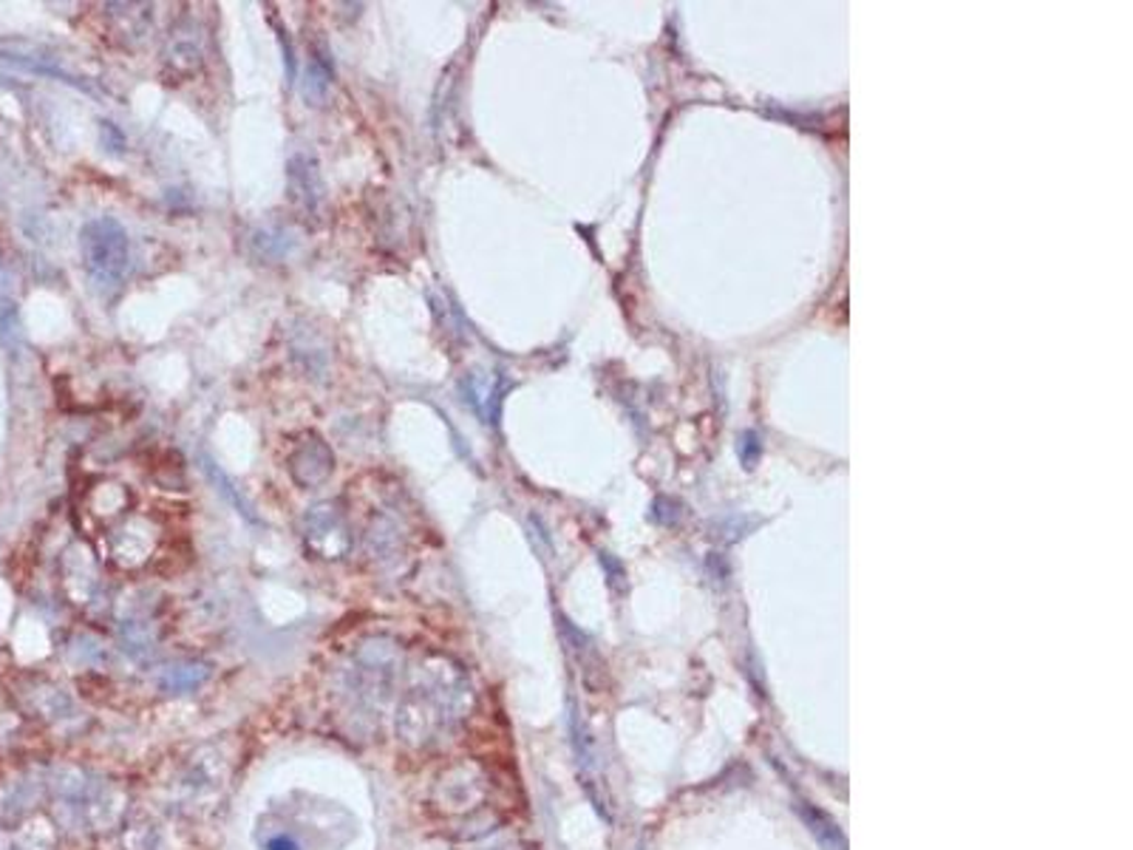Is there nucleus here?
<instances>
[{
  "mask_svg": "<svg viewBox=\"0 0 1133 850\" xmlns=\"http://www.w3.org/2000/svg\"><path fill=\"white\" fill-rule=\"evenodd\" d=\"M66 808L74 811L76 823L85 825L88 830H111L119 823H126L128 796L117 782L88 777L83 791L71 802H66Z\"/></svg>",
  "mask_w": 1133,
  "mask_h": 850,
  "instance_id": "obj_5",
  "label": "nucleus"
},
{
  "mask_svg": "<svg viewBox=\"0 0 1133 850\" xmlns=\"http://www.w3.org/2000/svg\"><path fill=\"white\" fill-rule=\"evenodd\" d=\"M411 686L434 706L442 725L462 720L473 706L471 683L448 658H434V661L428 658V661L420 663Z\"/></svg>",
  "mask_w": 1133,
  "mask_h": 850,
  "instance_id": "obj_2",
  "label": "nucleus"
},
{
  "mask_svg": "<svg viewBox=\"0 0 1133 850\" xmlns=\"http://www.w3.org/2000/svg\"><path fill=\"white\" fill-rule=\"evenodd\" d=\"M264 850H300V842L293 834H270V837L261 842Z\"/></svg>",
  "mask_w": 1133,
  "mask_h": 850,
  "instance_id": "obj_13",
  "label": "nucleus"
},
{
  "mask_svg": "<svg viewBox=\"0 0 1133 850\" xmlns=\"http://www.w3.org/2000/svg\"><path fill=\"white\" fill-rule=\"evenodd\" d=\"M80 245H83L85 270L99 286H117L126 279L131 252H128V233L122 231V224L114 219H94L85 224Z\"/></svg>",
  "mask_w": 1133,
  "mask_h": 850,
  "instance_id": "obj_3",
  "label": "nucleus"
},
{
  "mask_svg": "<svg viewBox=\"0 0 1133 850\" xmlns=\"http://www.w3.org/2000/svg\"><path fill=\"white\" fill-rule=\"evenodd\" d=\"M12 850H57L55 825L46 823V819H32V823L17 830Z\"/></svg>",
  "mask_w": 1133,
  "mask_h": 850,
  "instance_id": "obj_10",
  "label": "nucleus"
},
{
  "mask_svg": "<svg viewBox=\"0 0 1133 850\" xmlns=\"http://www.w3.org/2000/svg\"><path fill=\"white\" fill-rule=\"evenodd\" d=\"M224 780H227V766H224L222 754L216 748H199L181 768L179 780L174 786V794L185 811H204L210 808L216 796L222 794Z\"/></svg>",
  "mask_w": 1133,
  "mask_h": 850,
  "instance_id": "obj_4",
  "label": "nucleus"
},
{
  "mask_svg": "<svg viewBox=\"0 0 1133 850\" xmlns=\"http://www.w3.org/2000/svg\"><path fill=\"white\" fill-rule=\"evenodd\" d=\"M400 675H403L400 647L389 638H369L352 652V661L346 666V689L361 709L380 718L397 704Z\"/></svg>",
  "mask_w": 1133,
  "mask_h": 850,
  "instance_id": "obj_1",
  "label": "nucleus"
},
{
  "mask_svg": "<svg viewBox=\"0 0 1133 850\" xmlns=\"http://www.w3.org/2000/svg\"><path fill=\"white\" fill-rule=\"evenodd\" d=\"M802 816L807 819V825H811V830H814V837L819 839L822 845L828 850H845V839H841V834L836 830L834 823H828L825 816L819 814V811H811V808H802Z\"/></svg>",
  "mask_w": 1133,
  "mask_h": 850,
  "instance_id": "obj_11",
  "label": "nucleus"
},
{
  "mask_svg": "<svg viewBox=\"0 0 1133 850\" xmlns=\"http://www.w3.org/2000/svg\"><path fill=\"white\" fill-rule=\"evenodd\" d=\"M210 677V670L204 663H179V666H167L160 677V686L165 692H174V695H185V692H193L196 686H202Z\"/></svg>",
  "mask_w": 1133,
  "mask_h": 850,
  "instance_id": "obj_9",
  "label": "nucleus"
},
{
  "mask_svg": "<svg viewBox=\"0 0 1133 850\" xmlns=\"http://www.w3.org/2000/svg\"><path fill=\"white\" fill-rule=\"evenodd\" d=\"M482 850H516V848H510V845L496 842V845H487V848H482Z\"/></svg>",
  "mask_w": 1133,
  "mask_h": 850,
  "instance_id": "obj_14",
  "label": "nucleus"
},
{
  "mask_svg": "<svg viewBox=\"0 0 1133 850\" xmlns=\"http://www.w3.org/2000/svg\"><path fill=\"white\" fill-rule=\"evenodd\" d=\"M306 544L323 558H338L349 551V536L343 528L341 516L332 513V508H318L309 519L306 528Z\"/></svg>",
  "mask_w": 1133,
  "mask_h": 850,
  "instance_id": "obj_6",
  "label": "nucleus"
},
{
  "mask_svg": "<svg viewBox=\"0 0 1133 850\" xmlns=\"http://www.w3.org/2000/svg\"><path fill=\"white\" fill-rule=\"evenodd\" d=\"M122 848L167 850V834L160 819H153L151 814H131L122 823Z\"/></svg>",
  "mask_w": 1133,
  "mask_h": 850,
  "instance_id": "obj_8",
  "label": "nucleus"
},
{
  "mask_svg": "<svg viewBox=\"0 0 1133 850\" xmlns=\"http://www.w3.org/2000/svg\"><path fill=\"white\" fill-rule=\"evenodd\" d=\"M37 706H40V711L46 718H69L71 711H74V704H71V697L66 695L63 689L40 692V695H37Z\"/></svg>",
  "mask_w": 1133,
  "mask_h": 850,
  "instance_id": "obj_12",
  "label": "nucleus"
},
{
  "mask_svg": "<svg viewBox=\"0 0 1133 850\" xmlns=\"http://www.w3.org/2000/svg\"><path fill=\"white\" fill-rule=\"evenodd\" d=\"M437 796L446 811H465L482 796L480 780L465 766L448 771L437 786Z\"/></svg>",
  "mask_w": 1133,
  "mask_h": 850,
  "instance_id": "obj_7",
  "label": "nucleus"
}]
</instances>
